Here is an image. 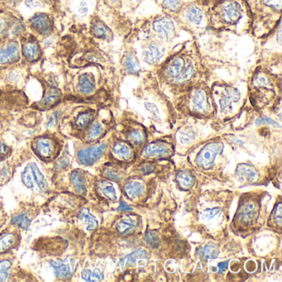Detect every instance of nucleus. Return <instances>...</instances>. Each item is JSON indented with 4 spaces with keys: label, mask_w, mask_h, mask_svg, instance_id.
Segmentation results:
<instances>
[{
    "label": "nucleus",
    "mask_w": 282,
    "mask_h": 282,
    "mask_svg": "<svg viewBox=\"0 0 282 282\" xmlns=\"http://www.w3.org/2000/svg\"><path fill=\"white\" fill-rule=\"evenodd\" d=\"M153 74L161 88L168 89L176 95L192 86L208 83L211 75L197 39L194 38L176 45Z\"/></svg>",
    "instance_id": "nucleus-1"
},
{
    "label": "nucleus",
    "mask_w": 282,
    "mask_h": 282,
    "mask_svg": "<svg viewBox=\"0 0 282 282\" xmlns=\"http://www.w3.org/2000/svg\"><path fill=\"white\" fill-rule=\"evenodd\" d=\"M251 14L245 0H219L209 10V29L237 36L250 34Z\"/></svg>",
    "instance_id": "nucleus-2"
},
{
    "label": "nucleus",
    "mask_w": 282,
    "mask_h": 282,
    "mask_svg": "<svg viewBox=\"0 0 282 282\" xmlns=\"http://www.w3.org/2000/svg\"><path fill=\"white\" fill-rule=\"evenodd\" d=\"M130 31L137 37L151 39L162 44L177 45L182 30L175 17L160 12L137 19Z\"/></svg>",
    "instance_id": "nucleus-3"
},
{
    "label": "nucleus",
    "mask_w": 282,
    "mask_h": 282,
    "mask_svg": "<svg viewBox=\"0 0 282 282\" xmlns=\"http://www.w3.org/2000/svg\"><path fill=\"white\" fill-rule=\"evenodd\" d=\"M282 74H277L261 65H255L247 81L249 98L256 108L267 106L280 98Z\"/></svg>",
    "instance_id": "nucleus-4"
},
{
    "label": "nucleus",
    "mask_w": 282,
    "mask_h": 282,
    "mask_svg": "<svg viewBox=\"0 0 282 282\" xmlns=\"http://www.w3.org/2000/svg\"><path fill=\"white\" fill-rule=\"evenodd\" d=\"M251 14L250 36L258 41L282 23V0H245Z\"/></svg>",
    "instance_id": "nucleus-5"
},
{
    "label": "nucleus",
    "mask_w": 282,
    "mask_h": 282,
    "mask_svg": "<svg viewBox=\"0 0 282 282\" xmlns=\"http://www.w3.org/2000/svg\"><path fill=\"white\" fill-rule=\"evenodd\" d=\"M209 10L207 6L190 0L181 8L175 18L182 31L189 33L192 38L198 39L210 30Z\"/></svg>",
    "instance_id": "nucleus-6"
},
{
    "label": "nucleus",
    "mask_w": 282,
    "mask_h": 282,
    "mask_svg": "<svg viewBox=\"0 0 282 282\" xmlns=\"http://www.w3.org/2000/svg\"><path fill=\"white\" fill-rule=\"evenodd\" d=\"M133 38L135 49L140 64L146 72H153L170 56L176 45L162 44L153 40L137 37L129 31Z\"/></svg>",
    "instance_id": "nucleus-7"
},
{
    "label": "nucleus",
    "mask_w": 282,
    "mask_h": 282,
    "mask_svg": "<svg viewBox=\"0 0 282 282\" xmlns=\"http://www.w3.org/2000/svg\"><path fill=\"white\" fill-rule=\"evenodd\" d=\"M256 47V65L267 68L277 74H282V23L277 25L273 31L258 40Z\"/></svg>",
    "instance_id": "nucleus-8"
},
{
    "label": "nucleus",
    "mask_w": 282,
    "mask_h": 282,
    "mask_svg": "<svg viewBox=\"0 0 282 282\" xmlns=\"http://www.w3.org/2000/svg\"><path fill=\"white\" fill-rule=\"evenodd\" d=\"M179 108L198 116H209L214 114V102L210 86L201 83L192 86L179 94Z\"/></svg>",
    "instance_id": "nucleus-9"
},
{
    "label": "nucleus",
    "mask_w": 282,
    "mask_h": 282,
    "mask_svg": "<svg viewBox=\"0 0 282 282\" xmlns=\"http://www.w3.org/2000/svg\"><path fill=\"white\" fill-rule=\"evenodd\" d=\"M210 90L218 114L222 116L231 114L243 98L240 86L237 83L218 80L210 86Z\"/></svg>",
    "instance_id": "nucleus-10"
},
{
    "label": "nucleus",
    "mask_w": 282,
    "mask_h": 282,
    "mask_svg": "<svg viewBox=\"0 0 282 282\" xmlns=\"http://www.w3.org/2000/svg\"><path fill=\"white\" fill-rule=\"evenodd\" d=\"M146 73L140 64L135 49L133 38L128 33L125 36L121 53L119 57V75L121 77H134L140 79Z\"/></svg>",
    "instance_id": "nucleus-11"
},
{
    "label": "nucleus",
    "mask_w": 282,
    "mask_h": 282,
    "mask_svg": "<svg viewBox=\"0 0 282 282\" xmlns=\"http://www.w3.org/2000/svg\"><path fill=\"white\" fill-rule=\"evenodd\" d=\"M224 145L221 141H211L203 146L195 158V163L207 170L213 166L218 156L223 153Z\"/></svg>",
    "instance_id": "nucleus-12"
},
{
    "label": "nucleus",
    "mask_w": 282,
    "mask_h": 282,
    "mask_svg": "<svg viewBox=\"0 0 282 282\" xmlns=\"http://www.w3.org/2000/svg\"><path fill=\"white\" fill-rule=\"evenodd\" d=\"M173 145L166 140L158 139L153 141L144 146L142 156L146 158L166 157L173 153Z\"/></svg>",
    "instance_id": "nucleus-13"
},
{
    "label": "nucleus",
    "mask_w": 282,
    "mask_h": 282,
    "mask_svg": "<svg viewBox=\"0 0 282 282\" xmlns=\"http://www.w3.org/2000/svg\"><path fill=\"white\" fill-rule=\"evenodd\" d=\"M107 147V143H103L99 145L92 146L81 149L77 153L79 162L84 166H92L104 155Z\"/></svg>",
    "instance_id": "nucleus-14"
},
{
    "label": "nucleus",
    "mask_w": 282,
    "mask_h": 282,
    "mask_svg": "<svg viewBox=\"0 0 282 282\" xmlns=\"http://www.w3.org/2000/svg\"><path fill=\"white\" fill-rule=\"evenodd\" d=\"M91 33L95 38L107 42L114 41V31L100 18H94L91 22Z\"/></svg>",
    "instance_id": "nucleus-15"
},
{
    "label": "nucleus",
    "mask_w": 282,
    "mask_h": 282,
    "mask_svg": "<svg viewBox=\"0 0 282 282\" xmlns=\"http://www.w3.org/2000/svg\"><path fill=\"white\" fill-rule=\"evenodd\" d=\"M20 57L19 46L17 42H8L0 50V64H11L18 62Z\"/></svg>",
    "instance_id": "nucleus-16"
},
{
    "label": "nucleus",
    "mask_w": 282,
    "mask_h": 282,
    "mask_svg": "<svg viewBox=\"0 0 282 282\" xmlns=\"http://www.w3.org/2000/svg\"><path fill=\"white\" fill-rule=\"evenodd\" d=\"M156 5L160 8V12L169 15L175 16L177 14L181 8L190 0H153Z\"/></svg>",
    "instance_id": "nucleus-17"
},
{
    "label": "nucleus",
    "mask_w": 282,
    "mask_h": 282,
    "mask_svg": "<svg viewBox=\"0 0 282 282\" xmlns=\"http://www.w3.org/2000/svg\"><path fill=\"white\" fill-rule=\"evenodd\" d=\"M31 28L42 35H47L52 31V22L45 13H37L30 19Z\"/></svg>",
    "instance_id": "nucleus-18"
},
{
    "label": "nucleus",
    "mask_w": 282,
    "mask_h": 282,
    "mask_svg": "<svg viewBox=\"0 0 282 282\" xmlns=\"http://www.w3.org/2000/svg\"><path fill=\"white\" fill-rule=\"evenodd\" d=\"M126 139L127 143L132 147H141L147 143V133L143 127H140L138 125L127 128L126 132Z\"/></svg>",
    "instance_id": "nucleus-19"
},
{
    "label": "nucleus",
    "mask_w": 282,
    "mask_h": 282,
    "mask_svg": "<svg viewBox=\"0 0 282 282\" xmlns=\"http://www.w3.org/2000/svg\"><path fill=\"white\" fill-rule=\"evenodd\" d=\"M97 86L95 75L93 73L86 72L80 75L78 81V88L80 93L90 95L95 91Z\"/></svg>",
    "instance_id": "nucleus-20"
},
{
    "label": "nucleus",
    "mask_w": 282,
    "mask_h": 282,
    "mask_svg": "<svg viewBox=\"0 0 282 282\" xmlns=\"http://www.w3.org/2000/svg\"><path fill=\"white\" fill-rule=\"evenodd\" d=\"M34 148L40 157L47 159L52 157L54 152V145L52 140L47 137H40L35 141Z\"/></svg>",
    "instance_id": "nucleus-21"
},
{
    "label": "nucleus",
    "mask_w": 282,
    "mask_h": 282,
    "mask_svg": "<svg viewBox=\"0 0 282 282\" xmlns=\"http://www.w3.org/2000/svg\"><path fill=\"white\" fill-rule=\"evenodd\" d=\"M112 153L115 157L123 160H129L133 156L132 146L123 141L114 143L112 148Z\"/></svg>",
    "instance_id": "nucleus-22"
},
{
    "label": "nucleus",
    "mask_w": 282,
    "mask_h": 282,
    "mask_svg": "<svg viewBox=\"0 0 282 282\" xmlns=\"http://www.w3.org/2000/svg\"><path fill=\"white\" fill-rule=\"evenodd\" d=\"M62 97V92L59 89L50 88L45 94L44 98H42V101L39 103V106L42 109H51L52 107L59 102Z\"/></svg>",
    "instance_id": "nucleus-23"
},
{
    "label": "nucleus",
    "mask_w": 282,
    "mask_h": 282,
    "mask_svg": "<svg viewBox=\"0 0 282 282\" xmlns=\"http://www.w3.org/2000/svg\"><path fill=\"white\" fill-rule=\"evenodd\" d=\"M176 138L181 145H189L196 140V132L192 127H181L176 132Z\"/></svg>",
    "instance_id": "nucleus-24"
},
{
    "label": "nucleus",
    "mask_w": 282,
    "mask_h": 282,
    "mask_svg": "<svg viewBox=\"0 0 282 282\" xmlns=\"http://www.w3.org/2000/svg\"><path fill=\"white\" fill-rule=\"evenodd\" d=\"M51 266L54 271L55 276L59 279H67L72 274L70 265L62 260L51 261Z\"/></svg>",
    "instance_id": "nucleus-25"
},
{
    "label": "nucleus",
    "mask_w": 282,
    "mask_h": 282,
    "mask_svg": "<svg viewBox=\"0 0 282 282\" xmlns=\"http://www.w3.org/2000/svg\"><path fill=\"white\" fill-rule=\"evenodd\" d=\"M236 174L241 180L249 182H254L257 179L256 171L247 164H239L236 169Z\"/></svg>",
    "instance_id": "nucleus-26"
},
{
    "label": "nucleus",
    "mask_w": 282,
    "mask_h": 282,
    "mask_svg": "<svg viewBox=\"0 0 282 282\" xmlns=\"http://www.w3.org/2000/svg\"><path fill=\"white\" fill-rule=\"evenodd\" d=\"M70 181L72 183L74 189L79 194H85L86 192V181L84 177V174L80 170H75L73 171L70 176Z\"/></svg>",
    "instance_id": "nucleus-27"
},
{
    "label": "nucleus",
    "mask_w": 282,
    "mask_h": 282,
    "mask_svg": "<svg viewBox=\"0 0 282 282\" xmlns=\"http://www.w3.org/2000/svg\"><path fill=\"white\" fill-rule=\"evenodd\" d=\"M257 211H256V205L253 203H247L243 207L241 208L239 211V218L244 223H250L256 219Z\"/></svg>",
    "instance_id": "nucleus-28"
},
{
    "label": "nucleus",
    "mask_w": 282,
    "mask_h": 282,
    "mask_svg": "<svg viewBox=\"0 0 282 282\" xmlns=\"http://www.w3.org/2000/svg\"><path fill=\"white\" fill-rule=\"evenodd\" d=\"M23 52L25 59L29 62H34L40 57V48L35 41H29L24 44Z\"/></svg>",
    "instance_id": "nucleus-29"
},
{
    "label": "nucleus",
    "mask_w": 282,
    "mask_h": 282,
    "mask_svg": "<svg viewBox=\"0 0 282 282\" xmlns=\"http://www.w3.org/2000/svg\"><path fill=\"white\" fill-rule=\"evenodd\" d=\"M148 256H149V254L146 250L137 249L136 251H132V253L128 254L125 257H124L120 261V265L124 267H126V266L133 265L141 259H147Z\"/></svg>",
    "instance_id": "nucleus-30"
},
{
    "label": "nucleus",
    "mask_w": 282,
    "mask_h": 282,
    "mask_svg": "<svg viewBox=\"0 0 282 282\" xmlns=\"http://www.w3.org/2000/svg\"><path fill=\"white\" fill-rule=\"evenodd\" d=\"M78 218L86 225V229L88 231L94 230L98 227V222L95 219V218L94 217L93 215H91V213L89 212V210L86 209L80 210Z\"/></svg>",
    "instance_id": "nucleus-31"
},
{
    "label": "nucleus",
    "mask_w": 282,
    "mask_h": 282,
    "mask_svg": "<svg viewBox=\"0 0 282 282\" xmlns=\"http://www.w3.org/2000/svg\"><path fill=\"white\" fill-rule=\"evenodd\" d=\"M145 0H122L123 13L130 20V17L134 15L137 8Z\"/></svg>",
    "instance_id": "nucleus-32"
},
{
    "label": "nucleus",
    "mask_w": 282,
    "mask_h": 282,
    "mask_svg": "<svg viewBox=\"0 0 282 282\" xmlns=\"http://www.w3.org/2000/svg\"><path fill=\"white\" fill-rule=\"evenodd\" d=\"M143 185L137 181H130L125 185V190L127 196L132 199L138 198L143 193Z\"/></svg>",
    "instance_id": "nucleus-33"
},
{
    "label": "nucleus",
    "mask_w": 282,
    "mask_h": 282,
    "mask_svg": "<svg viewBox=\"0 0 282 282\" xmlns=\"http://www.w3.org/2000/svg\"><path fill=\"white\" fill-rule=\"evenodd\" d=\"M29 166H30V171H31V174L33 176L34 180L36 181V184L38 185L40 189L43 190V191H47V189H48V184H47V181H46V178L43 176V174L39 170L36 164L31 163Z\"/></svg>",
    "instance_id": "nucleus-34"
},
{
    "label": "nucleus",
    "mask_w": 282,
    "mask_h": 282,
    "mask_svg": "<svg viewBox=\"0 0 282 282\" xmlns=\"http://www.w3.org/2000/svg\"><path fill=\"white\" fill-rule=\"evenodd\" d=\"M176 181L183 189H189L194 185V176L188 171H181L176 176Z\"/></svg>",
    "instance_id": "nucleus-35"
},
{
    "label": "nucleus",
    "mask_w": 282,
    "mask_h": 282,
    "mask_svg": "<svg viewBox=\"0 0 282 282\" xmlns=\"http://www.w3.org/2000/svg\"><path fill=\"white\" fill-rule=\"evenodd\" d=\"M94 119V113L91 111L84 112L79 114L75 120V126L79 129H84L91 125Z\"/></svg>",
    "instance_id": "nucleus-36"
},
{
    "label": "nucleus",
    "mask_w": 282,
    "mask_h": 282,
    "mask_svg": "<svg viewBox=\"0 0 282 282\" xmlns=\"http://www.w3.org/2000/svg\"><path fill=\"white\" fill-rule=\"evenodd\" d=\"M137 226V221L131 219V218H126V219H123L117 225V230L119 231V233L125 234V233H128L129 231L132 230L133 228H136Z\"/></svg>",
    "instance_id": "nucleus-37"
},
{
    "label": "nucleus",
    "mask_w": 282,
    "mask_h": 282,
    "mask_svg": "<svg viewBox=\"0 0 282 282\" xmlns=\"http://www.w3.org/2000/svg\"><path fill=\"white\" fill-rule=\"evenodd\" d=\"M104 132V127L100 122L94 123L89 128L87 137L90 141H94L100 137Z\"/></svg>",
    "instance_id": "nucleus-38"
},
{
    "label": "nucleus",
    "mask_w": 282,
    "mask_h": 282,
    "mask_svg": "<svg viewBox=\"0 0 282 282\" xmlns=\"http://www.w3.org/2000/svg\"><path fill=\"white\" fill-rule=\"evenodd\" d=\"M99 189L108 199L113 200V201L116 200V190H115L114 186L111 183H109L108 181H101L99 183Z\"/></svg>",
    "instance_id": "nucleus-39"
},
{
    "label": "nucleus",
    "mask_w": 282,
    "mask_h": 282,
    "mask_svg": "<svg viewBox=\"0 0 282 282\" xmlns=\"http://www.w3.org/2000/svg\"><path fill=\"white\" fill-rule=\"evenodd\" d=\"M31 223V219L26 215V214H20V215H14L12 219V223L14 225H18V227L27 230L29 228Z\"/></svg>",
    "instance_id": "nucleus-40"
},
{
    "label": "nucleus",
    "mask_w": 282,
    "mask_h": 282,
    "mask_svg": "<svg viewBox=\"0 0 282 282\" xmlns=\"http://www.w3.org/2000/svg\"><path fill=\"white\" fill-rule=\"evenodd\" d=\"M81 276L82 278L87 282H101L104 279V274L99 270H85Z\"/></svg>",
    "instance_id": "nucleus-41"
},
{
    "label": "nucleus",
    "mask_w": 282,
    "mask_h": 282,
    "mask_svg": "<svg viewBox=\"0 0 282 282\" xmlns=\"http://www.w3.org/2000/svg\"><path fill=\"white\" fill-rule=\"evenodd\" d=\"M15 242V236L13 233H8L0 238V252L8 251L13 246Z\"/></svg>",
    "instance_id": "nucleus-42"
},
{
    "label": "nucleus",
    "mask_w": 282,
    "mask_h": 282,
    "mask_svg": "<svg viewBox=\"0 0 282 282\" xmlns=\"http://www.w3.org/2000/svg\"><path fill=\"white\" fill-rule=\"evenodd\" d=\"M219 254L217 247L214 244H209L201 250V256L205 259H215Z\"/></svg>",
    "instance_id": "nucleus-43"
},
{
    "label": "nucleus",
    "mask_w": 282,
    "mask_h": 282,
    "mask_svg": "<svg viewBox=\"0 0 282 282\" xmlns=\"http://www.w3.org/2000/svg\"><path fill=\"white\" fill-rule=\"evenodd\" d=\"M146 243L153 249H158L160 246V240L157 233L149 231L145 236Z\"/></svg>",
    "instance_id": "nucleus-44"
},
{
    "label": "nucleus",
    "mask_w": 282,
    "mask_h": 282,
    "mask_svg": "<svg viewBox=\"0 0 282 282\" xmlns=\"http://www.w3.org/2000/svg\"><path fill=\"white\" fill-rule=\"evenodd\" d=\"M11 263L8 260H3L0 261V281L6 282L9 278V271H10Z\"/></svg>",
    "instance_id": "nucleus-45"
},
{
    "label": "nucleus",
    "mask_w": 282,
    "mask_h": 282,
    "mask_svg": "<svg viewBox=\"0 0 282 282\" xmlns=\"http://www.w3.org/2000/svg\"><path fill=\"white\" fill-rule=\"evenodd\" d=\"M105 1H106V3L109 4V7H110L119 17L127 19V18L124 17L125 14L123 13L122 0H105ZM127 21L132 23V21H130L128 19H127ZM132 24H133V23H132Z\"/></svg>",
    "instance_id": "nucleus-46"
},
{
    "label": "nucleus",
    "mask_w": 282,
    "mask_h": 282,
    "mask_svg": "<svg viewBox=\"0 0 282 282\" xmlns=\"http://www.w3.org/2000/svg\"><path fill=\"white\" fill-rule=\"evenodd\" d=\"M221 212V209L220 208H214V209H209V210H205L202 213L203 219L210 220L212 219L213 218H215L216 215H219Z\"/></svg>",
    "instance_id": "nucleus-47"
},
{
    "label": "nucleus",
    "mask_w": 282,
    "mask_h": 282,
    "mask_svg": "<svg viewBox=\"0 0 282 282\" xmlns=\"http://www.w3.org/2000/svg\"><path fill=\"white\" fill-rule=\"evenodd\" d=\"M22 180H23V182H24V185L27 187H29V188H32L33 187V181H32V179H31V176L29 174V166H28L25 169V171L22 173Z\"/></svg>",
    "instance_id": "nucleus-48"
},
{
    "label": "nucleus",
    "mask_w": 282,
    "mask_h": 282,
    "mask_svg": "<svg viewBox=\"0 0 282 282\" xmlns=\"http://www.w3.org/2000/svg\"><path fill=\"white\" fill-rule=\"evenodd\" d=\"M60 118H61V112L55 111L50 117L49 120L47 124V127H54L59 121Z\"/></svg>",
    "instance_id": "nucleus-49"
},
{
    "label": "nucleus",
    "mask_w": 282,
    "mask_h": 282,
    "mask_svg": "<svg viewBox=\"0 0 282 282\" xmlns=\"http://www.w3.org/2000/svg\"><path fill=\"white\" fill-rule=\"evenodd\" d=\"M282 204H278V205H277V208H276V210H275L274 219L275 221H276V223H277V224H278L279 226L282 225Z\"/></svg>",
    "instance_id": "nucleus-50"
},
{
    "label": "nucleus",
    "mask_w": 282,
    "mask_h": 282,
    "mask_svg": "<svg viewBox=\"0 0 282 282\" xmlns=\"http://www.w3.org/2000/svg\"><path fill=\"white\" fill-rule=\"evenodd\" d=\"M79 13L81 17H86L88 13V4L87 0H80Z\"/></svg>",
    "instance_id": "nucleus-51"
},
{
    "label": "nucleus",
    "mask_w": 282,
    "mask_h": 282,
    "mask_svg": "<svg viewBox=\"0 0 282 282\" xmlns=\"http://www.w3.org/2000/svg\"><path fill=\"white\" fill-rule=\"evenodd\" d=\"M192 1H195L197 3L203 4V5L207 6V7L210 8L214 4L217 3L219 0H192Z\"/></svg>",
    "instance_id": "nucleus-52"
},
{
    "label": "nucleus",
    "mask_w": 282,
    "mask_h": 282,
    "mask_svg": "<svg viewBox=\"0 0 282 282\" xmlns=\"http://www.w3.org/2000/svg\"><path fill=\"white\" fill-rule=\"evenodd\" d=\"M154 170H155L154 166H153L152 164H145V165L141 168V171H142L143 174H145V175L152 173Z\"/></svg>",
    "instance_id": "nucleus-53"
},
{
    "label": "nucleus",
    "mask_w": 282,
    "mask_h": 282,
    "mask_svg": "<svg viewBox=\"0 0 282 282\" xmlns=\"http://www.w3.org/2000/svg\"><path fill=\"white\" fill-rule=\"evenodd\" d=\"M228 263H229V261H223V262H220L219 264L218 265L220 273H223V272H225L227 268H228Z\"/></svg>",
    "instance_id": "nucleus-54"
},
{
    "label": "nucleus",
    "mask_w": 282,
    "mask_h": 282,
    "mask_svg": "<svg viewBox=\"0 0 282 282\" xmlns=\"http://www.w3.org/2000/svg\"><path fill=\"white\" fill-rule=\"evenodd\" d=\"M68 166V160L66 158H63L62 160H60L58 161V163L57 164V167L58 168H65Z\"/></svg>",
    "instance_id": "nucleus-55"
},
{
    "label": "nucleus",
    "mask_w": 282,
    "mask_h": 282,
    "mask_svg": "<svg viewBox=\"0 0 282 282\" xmlns=\"http://www.w3.org/2000/svg\"><path fill=\"white\" fill-rule=\"evenodd\" d=\"M8 153V147L3 143H0V157Z\"/></svg>",
    "instance_id": "nucleus-56"
},
{
    "label": "nucleus",
    "mask_w": 282,
    "mask_h": 282,
    "mask_svg": "<svg viewBox=\"0 0 282 282\" xmlns=\"http://www.w3.org/2000/svg\"><path fill=\"white\" fill-rule=\"evenodd\" d=\"M26 4L30 8H35V7L40 6V3L37 0H29V1H27Z\"/></svg>",
    "instance_id": "nucleus-57"
},
{
    "label": "nucleus",
    "mask_w": 282,
    "mask_h": 282,
    "mask_svg": "<svg viewBox=\"0 0 282 282\" xmlns=\"http://www.w3.org/2000/svg\"><path fill=\"white\" fill-rule=\"evenodd\" d=\"M118 210H123V211H127V210H132V208L128 206L127 204H125V202L120 203V205L119 207L118 208Z\"/></svg>",
    "instance_id": "nucleus-58"
},
{
    "label": "nucleus",
    "mask_w": 282,
    "mask_h": 282,
    "mask_svg": "<svg viewBox=\"0 0 282 282\" xmlns=\"http://www.w3.org/2000/svg\"><path fill=\"white\" fill-rule=\"evenodd\" d=\"M106 176L109 177V178H117V177H118L117 174H114V172L110 171H107Z\"/></svg>",
    "instance_id": "nucleus-59"
},
{
    "label": "nucleus",
    "mask_w": 282,
    "mask_h": 282,
    "mask_svg": "<svg viewBox=\"0 0 282 282\" xmlns=\"http://www.w3.org/2000/svg\"></svg>",
    "instance_id": "nucleus-60"
}]
</instances>
